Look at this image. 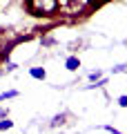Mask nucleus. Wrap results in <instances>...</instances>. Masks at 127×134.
Here are the masks:
<instances>
[{
	"label": "nucleus",
	"mask_w": 127,
	"mask_h": 134,
	"mask_svg": "<svg viewBox=\"0 0 127 134\" xmlns=\"http://www.w3.org/2000/svg\"><path fill=\"white\" fill-rule=\"evenodd\" d=\"M60 9V0H27V11L38 18H51Z\"/></svg>",
	"instance_id": "1"
},
{
	"label": "nucleus",
	"mask_w": 127,
	"mask_h": 134,
	"mask_svg": "<svg viewBox=\"0 0 127 134\" xmlns=\"http://www.w3.org/2000/svg\"><path fill=\"white\" fill-rule=\"evenodd\" d=\"M65 67L69 69V72H76V69L80 67V60H78V56H69V58L65 60Z\"/></svg>",
	"instance_id": "2"
},
{
	"label": "nucleus",
	"mask_w": 127,
	"mask_h": 134,
	"mask_svg": "<svg viewBox=\"0 0 127 134\" xmlns=\"http://www.w3.org/2000/svg\"><path fill=\"white\" fill-rule=\"evenodd\" d=\"M29 74H31V78H38V81H45V76H47V72H45L42 67H31Z\"/></svg>",
	"instance_id": "3"
},
{
	"label": "nucleus",
	"mask_w": 127,
	"mask_h": 134,
	"mask_svg": "<svg viewBox=\"0 0 127 134\" xmlns=\"http://www.w3.org/2000/svg\"><path fill=\"white\" fill-rule=\"evenodd\" d=\"M65 119H67V114H56L51 119V127H58V125H62L65 123Z\"/></svg>",
	"instance_id": "4"
},
{
	"label": "nucleus",
	"mask_w": 127,
	"mask_h": 134,
	"mask_svg": "<svg viewBox=\"0 0 127 134\" xmlns=\"http://www.w3.org/2000/svg\"><path fill=\"white\" fill-rule=\"evenodd\" d=\"M16 96H18V92H16V90L2 92V94H0V103H2V100H7V98H16Z\"/></svg>",
	"instance_id": "5"
},
{
	"label": "nucleus",
	"mask_w": 127,
	"mask_h": 134,
	"mask_svg": "<svg viewBox=\"0 0 127 134\" xmlns=\"http://www.w3.org/2000/svg\"><path fill=\"white\" fill-rule=\"evenodd\" d=\"M11 127H14V121H9V119L0 121V132H5V130H11Z\"/></svg>",
	"instance_id": "6"
},
{
	"label": "nucleus",
	"mask_w": 127,
	"mask_h": 134,
	"mask_svg": "<svg viewBox=\"0 0 127 134\" xmlns=\"http://www.w3.org/2000/svg\"><path fill=\"white\" fill-rule=\"evenodd\" d=\"M118 105H120V107H127V94L118 96Z\"/></svg>",
	"instance_id": "7"
},
{
	"label": "nucleus",
	"mask_w": 127,
	"mask_h": 134,
	"mask_svg": "<svg viewBox=\"0 0 127 134\" xmlns=\"http://www.w3.org/2000/svg\"><path fill=\"white\" fill-rule=\"evenodd\" d=\"M89 78H91V81H100V72H91Z\"/></svg>",
	"instance_id": "8"
},
{
	"label": "nucleus",
	"mask_w": 127,
	"mask_h": 134,
	"mask_svg": "<svg viewBox=\"0 0 127 134\" xmlns=\"http://www.w3.org/2000/svg\"><path fill=\"white\" fill-rule=\"evenodd\" d=\"M5 69H7V72H14V69H16V65H14V63H7V65H5Z\"/></svg>",
	"instance_id": "9"
},
{
	"label": "nucleus",
	"mask_w": 127,
	"mask_h": 134,
	"mask_svg": "<svg viewBox=\"0 0 127 134\" xmlns=\"http://www.w3.org/2000/svg\"><path fill=\"white\" fill-rule=\"evenodd\" d=\"M0 119H7V112L5 110H0Z\"/></svg>",
	"instance_id": "10"
}]
</instances>
